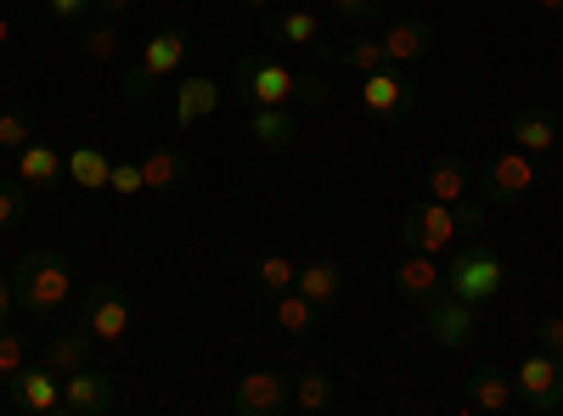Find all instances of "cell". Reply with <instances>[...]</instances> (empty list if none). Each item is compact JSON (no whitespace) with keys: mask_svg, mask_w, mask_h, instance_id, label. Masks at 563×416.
<instances>
[{"mask_svg":"<svg viewBox=\"0 0 563 416\" xmlns=\"http://www.w3.org/2000/svg\"><path fill=\"white\" fill-rule=\"evenodd\" d=\"M12 293H18V310L34 315V321H52L68 299H74V270L57 248H29L12 270Z\"/></svg>","mask_w":563,"mask_h":416,"instance_id":"6da1fadb","label":"cell"},{"mask_svg":"<svg viewBox=\"0 0 563 416\" xmlns=\"http://www.w3.org/2000/svg\"><path fill=\"white\" fill-rule=\"evenodd\" d=\"M507 288V265L490 243H456L451 248V265H445V293L467 299L474 310H485L496 293Z\"/></svg>","mask_w":563,"mask_h":416,"instance_id":"7a4b0ae2","label":"cell"},{"mask_svg":"<svg viewBox=\"0 0 563 416\" xmlns=\"http://www.w3.org/2000/svg\"><path fill=\"white\" fill-rule=\"evenodd\" d=\"M192 57V34H186L180 23H164V29H153V40H147V52H141V63L124 74V102H147L153 90L169 79V74H180V63Z\"/></svg>","mask_w":563,"mask_h":416,"instance_id":"3957f363","label":"cell"},{"mask_svg":"<svg viewBox=\"0 0 563 416\" xmlns=\"http://www.w3.org/2000/svg\"><path fill=\"white\" fill-rule=\"evenodd\" d=\"M231 85H238V102H249V108H294V68H282L260 52L238 57Z\"/></svg>","mask_w":563,"mask_h":416,"instance_id":"277c9868","label":"cell"},{"mask_svg":"<svg viewBox=\"0 0 563 416\" xmlns=\"http://www.w3.org/2000/svg\"><path fill=\"white\" fill-rule=\"evenodd\" d=\"M400 237L406 248L417 254H451L462 243V225H456V209L434 203V198H417L406 214H400Z\"/></svg>","mask_w":563,"mask_h":416,"instance_id":"5b68a950","label":"cell"},{"mask_svg":"<svg viewBox=\"0 0 563 416\" xmlns=\"http://www.w3.org/2000/svg\"><path fill=\"white\" fill-rule=\"evenodd\" d=\"M512 389H519V405L530 416H552L563 411V360L547 355V349H530L519 360V372H512Z\"/></svg>","mask_w":563,"mask_h":416,"instance_id":"8992f818","label":"cell"},{"mask_svg":"<svg viewBox=\"0 0 563 416\" xmlns=\"http://www.w3.org/2000/svg\"><path fill=\"white\" fill-rule=\"evenodd\" d=\"M479 192L490 209H512L536 192V158L530 153H496L485 169H479Z\"/></svg>","mask_w":563,"mask_h":416,"instance_id":"52a82bcc","label":"cell"},{"mask_svg":"<svg viewBox=\"0 0 563 416\" xmlns=\"http://www.w3.org/2000/svg\"><path fill=\"white\" fill-rule=\"evenodd\" d=\"M79 327L97 338V344H119L130 333V304L113 282H90L79 293Z\"/></svg>","mask_w":563,"mask_h":416,"instance_id":"ba28073f","label":"cell"},{"mask_svg":"<svg viewBox=\"0 0 563 416\" xmlns=\"http://www.w3.org/2000/svg\"><path fill=\"white\" fill-rule=\"evenodd\" d=\"M361 108L378 119V124H400L417 108V85L406 79V68H378V74H361Z\"/></svg>","mask_w":563,"mask_h":416,"instance_id":"9c48e42d","label":"cell"},{"mask_svg":"<svg viewBox=\"0 0 563 416\" xmlns=\"http://www.w3.org/2000/svg\"><path fill=\"white\" fill-rule=\"evenodd\" d=\"M294 405V383L271 372V366H254V372L238 378V389H231V411L238 416H282Z\"/></svg>","mask_w":563,"mask_h":416,"instance_id":"30bf717a","label":"cell"},{"mask_svg":"<svg viewBox=\"0 0 563 416\" xmlns=\"http://www.w3.org/2000/svg\"><path fill=\"white\" fill-rule=\"evenodd\" d=\"M474 327H479V310L456 299V293H440L429 310H422V333H429L434 349H467L474 344Z\"/></svg>","mask_w":563,"mask_h":416,"instance_id":"8fae6325","label":"cell"},{"mask_svg":"<svg viewBox=\"0 0 563 416\" xmlns=\"http://www.w3.org/2000/svg\"><path fill=\"white\" fill-rule=\"evenodd\" d=\"M389 282H395V293H400L406 304L429 310V304L445 293V265H440V254H417V248H411V254L395 265Z\"/></svg>","mask_w":563,"mask_h":416,"instance_id":"7c38bea8","label":"cell"},{"mask_svg":"<svg viewBox=\"0 0 563 416\" xmlns=\"http://www.w3.org/2000/svg\"><path fill=\"white\" fill-rule=\"evenodd\" d=\"M12 389V411H23V416H52V411H63V383H57V372L52 366H23V372L7 383Z\"/></svg>","mask_w":563,"mask_h":416,"instance_id":"4fadbf2b","label":"cell"},{"mask_svg":"<svg viewBox=\"0 0 563 416\" xmlns=\"http://www.w3.org/2000/svg\"><path fill=\"white\" fill-rule=\"evenodd\" d=\"M113 378L97 372V366H79V372L63 378V416H102L113 411Z\"/></svg>","mask_w":563,"mask_h":416,"instance_id":"5bb4252c","label":"cell"},{"mask_svg":"<svg viewBox=\"0 0 563 416\" xmlns=\"http://www.w3.org/2000/svg\"><path fill=\"white\" fill-rule=\"evenodd\" d=\"M507 135H512V147L519 153H552L558 147V135H563V124H558V113L552 108H541V102H525V108H512L507 113Z\"/></svg>","mask_w":563,"mask_h":416,"instance_id":"9a60e30c","label":"cell"},{"mask_svg":"<svg viewBox=\"0 0 563 416\" xmlns=\"http://www.w3.org/2000/svg\"><path fill=\"white\" fill-rule=\"evenodd\" d=\"M378 40H384V52H389V68H411V63L429 57L434 29L422 23V18H389V23L378 29Z\"/></svg>","mask_w":563,"mask_h":416,"instance_id":"2e32d148","label":"cell"},{"mask_svg":"<svg viewBox=\"0 0 563 416\" xmlns=\"http://www.w3.org/2000/svg\"><path fill=\"white\" fill-rule=\"evenodd\" d=\"M467 187H474V164L456 158V153H440L429 169H422V198H434L445 209H456L467 198Z\"/></svg>","mask_w":563,"mask_h":416,"instance_id":"e0dca14e","label":"cell"},{"mask_svg":"<svg viewBox=\"0 0 563 416\" xmlns=\"http://www.w3.org/2000/svg\"><path fill=\"white\" fill-rule=\"evenodd\" d=\"M512 405H519V389H512V378L501 372V366H474V372H467V411L501 416Z\"/></svg>","mask_w":563,"mask_h":416,"instance_id":"ac0fdd59","label":"cell"},{"mask_svg":"<svg viewBox=\"0 0 563 416\" xmlns=\"http://www.w3.org/2000/svg\"><path fill=\"white\" fill-rule=\"evenodd\" d=\"M141 180H147V192L175 198V192L192 187V158H186L180 147H153L147 158H141Z\"/></svg>","mask_w":563,"mask_h":416,"instance_id":"d6986e66","label":"cell"},{"mask_svg":"<svg viewBox=\"0 0 563 416\" xmlns=\"http://www.w3.org/2000/svg\"><path fill=\"white\" fill-rule=\"evenodd\" d=\"M214 113H220V85H214L209 74H186V79L175 85V124L192 130V124H203V119H214Z\"/></svg>","mask_w":563,"mask_h":416,"instance_id":"ffe728a7","label":"cell"},{"mask_svg":"<svg viewBox=\"0 0 563 416\" xmlns=\"http://www.w3.org/2000/svg\"><path fill=\"white\" fill-rule=\"evenodd\" d=\"M63 175H68V153H57V147L29 142V147L18 153V180H23L29 192H57Z\"/></svg>","mask_w":563,"mask_h":416,"instance_id":"44dd1931","label":"cell"},{"mask_svg":"<svg viewBox=\"0 0 563 416\" xmlns=\"http://www.w3.org/2000/svg\"><path fill=\"white\" fill-rule=\"evenodd\" d=\"M243 130H249V142L265 147V153H288L299 142V124H294L288 108H249Z\"/></svg>","mask_w":563,"mask_h":416,"instance_id":"7402d4cb","label":"cell"},{"mask_svg":"<svg viewBox=\"0 0 563 416\" xmlns=\"http://www.w3.org/2000/svg\"><path fill=\"white\" fill-rule=\"evenodd\" d=\"M90 349H97V338H90L85 327L79 333H52L45 349H40V360L52 366L57 378H68V372H79V366H90Z\"/></svg>","mask_w":563,"mask_h":416,"instance_id":"603a6c76","label":"cell"},{"mask_svg":"<svg viewBox=\"0 0 563 416\" xmlns=\"http://www.w3.org/2000/svg\"><path fill=\"white\" fill-rule=\"evenodd\" d=\"M271 321H276V327L288 333V338H310L316 321H321V304H310L299 288H288V293L271 299Z\"/></svg>","mask_w":563,"mask_h":416,"instance_id":"cb8c5ba5","label":"cell"},{"mask_svg":"<svg viewBox=\"0 0 563 416\" xmlns=\"http://www.w3.org/2000/svg\"><path fill=\"white\" fill-rule=\"evenodd\" d=\"M310 304H339L344 299V270L333 265V259H310V265H299V282H294Z\"/></svg>","mask_w":563,"mask_h":416,"instance_id":"d4e9b609","label":"cell"},{"mask_svg":"<svg viewBox=\"0 0 563 416\" xmlns=\"http://www.w3.org/2000/svg\"><path fill=\"white\" fill-rule=\"evenodd\" d=\"M260 29H265L271 45H316V40H321V18L305 12V7H294V12H271Z\"/></svg>","mask_w":563,"mask_h":416,"instance_id":"484cf974","label":"cell"},{"mask_svg":"<svg viewBox=\"0 0 563 416\" xmlns=\"http://www.w3.org/2000/svg\"><path fill=\"white\" fill-rule=\"evenodd\" d=\"M108 175H113V158L102 147H74L68 153V180L79 192H108Z\"/></svg>","mask_w":563,"mask_h":416,"instance_id":"4316f807","label":"cell"},{"mask_svg":"<svg viewBox=\"0 0 563 416\" xmlns=\"http://www.w3.org/2000/svg\"><path fill=\"white\" fill-rule=\"evenodd\" d=\"M339 68H350V74H378V68H389L384 40L361 29L355 40H344V45H339Z\"/></svg>","mask_w":563,"mask_h":416,"instance_id":"83f0119b","label":"cell"},{"mask_svg":"<svg viewBox=\"0 0 563 416\" xmlns=\"http://www.w3.org/2000/svg\"><path fill=\"white\" fill-rule=\"evenodd\" d=\"M294 383V405L299 411H327V405H333V378H327V366H299V372L288 378Z\"/></svg>","mask_w":563,"mask_h":416,"instance_id":"f1b7e54d","label":"cell"},{"mask_svg":"<svg viewBox=\"0 0 563 416\" xmlns=\"http://www.w3.org/2000/svg\"><path fill=\"white\" fill-rule=\"evenodd\" d=\"M254 282H260L265 299H276V293H288V288L299 282V265H294L288 254H265V259L254 265Z\"/></svg>","mask_w":563,"mask_h":416,"instance_id":"f546056e","label":"cell"},{"mask_svg":"<svg viewBox=\"0 0 563 416\" xmlns=\"http://www.w3.org/2000/svg\"><path fill=\"white\" fill-rule=\"evenodd\" d=\"M23 214H29V187H23L18 175L0 180V237H7V231H18Z\"/></svg>","mask_w":563,"mask_h":416,"instance_id":"4dcf8cb0","label":"cell"},{"mask_svg":"<svg viewBox=\"0 0 563 416\" xmlns=\"http://www.w3.org/2000/svg\"><path fill=\"white\" fill-rule=\"evenodd\" d=\"M327 90H333V85H327V68H294V108H321L327 102Z\"/></svg>","mask_w":563,"mask_h":416,"instance_id":"1f68e13d","label":"cell"},{"mask_svg":"<svg viewBox=\"0 0 563 416\" xmlns=\"http://www.w3.org/2000/svg\"><path fill=\"white\" fill-rule=\"evenodd\" d=\"M79 45H85V57H97V63H119V23H108V18L90 23Z\"/></svg>","mask_w":563,"mask_h":416,"instance_id":"d6a6232c","label":"cell"},{"mask_svg":"<svg viewBox=\"0 0 563 416\" xmlns=\"http://www.w3.org/2000/svg\"><path fill=\"white\" fill-rule=\"evenodd\" d=\"M108 192L113 198H141V192H147V180H141V158H113Z\"/></svg>","mask_w":563,"mask_h":416,"instance_id":"836d02e7","label":"cell"},{"mask_svg":"<svg viewBox=\"0 0 563 416\" xmlns=\"http://www.w3.org/2000/svg\"><path fill=\"white\" fill-rule=\"evenodd\" d=\"M29 142H34L29 113H0V147H7V153H23Z\"/></svg>","mask_w":563,"mask_h":416,"instance_id":"e575fe53","label":"cell"},{"mask_svg":"<svg viewBox=\"0 0 563 416\" xmlns=\"http://www.w3.org/2000/svg\"><path fill=\"white\" fill-rule=\"evenodd\" d=\"M23 366H29V355H23V338L0 327V383H12V378L23 372Z\"/></svg>","mask_w":563,"mask_h":416,"instance_id":"d590c367","label":"cell"},{"mask_svg":"<svg viewBox=\"0 0 563 416\" xmlns=\"http://www.w3.org/2000/svg\"><path fill=\"white\" fill-rule=\"evenodd\" d=\"M45 18L52 23H90L97 18V0H45Z\"/></svg>","mask_w":563,"mask_h":416,"instance_id":"8d00e7d4","label":"cell"},{"mask_svg":"<svg viewBox=\"0 0 563 416\" xmlns=\"http://www.w3.org/2000/svg\"><path fill=\"white\" fill-rule=\"evenodd\" d=\"M456 225H462V237H485V225H490V203H456Z\"/></svg>","mask_w":563,"mask_h":416,"instance_id":"74e56055","label":"cell"},{"mask_svg":"<svg viewBox=\"0 0 563 416\" xmlns=\"http://www.w3.org/2000/svg\"><path fill=\"white\" fill-rule=\"evenodd\" d=\"M333 7V18H344V23H372L384 12V0H327Z\"/></svg>","mask_w":563,"mask_h":416,"instance_id":"f35d334b","label":"cell"},{"mask_svg":"<svg viewBox=\"0 0 563 416\" xmlns=\"http://www.w3.org/2000/svg\"><path fill=\"white\" fill-rule=\"evenodd\" d=\"M536 349H547V355L563 360V315H547L541 327H536Z\"/></svg>","mask_w":563,"mask_h":416,"instance_id":"ab89813d","label":"cell"},{"mask_svg":"<svg viewBox=\"0 0 563 416\" xmlns=\"http://www.w3.org/2000/svg\"><path fill=\"white\" fill-rule=\"evenodd\" d=\"M130 12H135V0H97V18H108V23H119Z\"/></svg>","mask_w":563,"mask_h":416,"instance_id":"60d3db41","label":"cell"},{"mask_svg":"<svg viewBox=\"0 0 563 416\" xmlns=\"http://www.w3.org/2000/svg\"><path fill=\"white\" fill-rule=\"evenodd\" d=\"M12 310H18V293H12V276H0V327L12 321Z\"/></svg>","mask_w":563,"mask_h":416,"instance_id":"b9f144b4","label":"cell"},{"mask_svg":"<svg viewBox=\"0 0 563 416\" xmlns=\"http://www.w3.org/2000/svg\"><path fill=\"white\" fill-rule=\"evenodd\" d=\"M7 40H12V18L0 12V52H7Z\"/></svg>","mask_w":563,"mask_h":416,"instance_id":"7bdbcfd3","label":"cell"},{"mask_svg":"<svg viewBox=\"0 0 563 416\" xmlns=\"http://www.w3.org/2000/svg\"><path fill=\"white\" fill-rule=\"evenodd\" d=\"M243 12H271V0H238Z\"/></svg>","mask_w":563,"mask_h":416,"instance_id":"ee69618b","label":"cell"},{"mask_svg":"<svg viewBox=\"0 0 563 416\" xmlns=\"http://www.w3.org/2000/svg\"><path fill=\"white\" fill-rule=\"evenodd\" d=\"M541 7H547L552 18H563V0H541Z\"/></svg>","mask_w":563,"mask_h":416,"instance_id":"f6af8a7d","label":"cell"}]
</instances>
